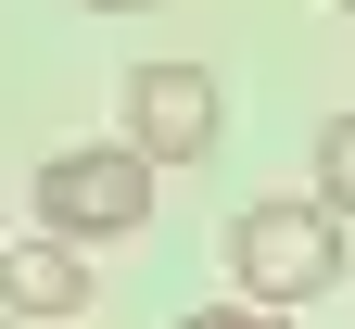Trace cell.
Masks as SVG:
<instances>
[{
	"instance_id": "obj_1",
	"label": "cell",
	"mask_w": 355,
	"mask_h": 329,
	"mask_svg": "<svg viewBox=\"0 0 355 329\" xmlns=\"http://www.w3.org/2000/svg\"><path fill=\"white\" fill-rule=\"evenodd\" d=\"M229 278H241V304H318V292H343L355 278V254H343V215L330 203H241L229 215Z\"/></svg>"
},
{
	"instance_id": "obj_2",
	"label": "cell",
	"mask_w": 355,
	"mask_h": 329,
	"mask_svg": "<svg viewBox=\"0 0 355 329\" xmlns=\"http://www.w3.org/2000/svg\"><path fill=\"white\" fill-rule=\"evenodd\" d=\"M140 215H153V152H127V139H76V152L38 165V228L51 241H127Z\"/></svg>"
},
{
	"instance_id": "obj_3",
	"label": "cell",
	"mask_w": 355,
	"mask_h": 329,
	"mask_svg": "<svg viewBox=\"0 0 355 329\" xmlns=\"http://www.w3.org/2000/svg\"><path fill=\"white\" fill-rule=\"evenodd\" d=\"M216 127H229V102H216L203 64H140V76H127V152H153V165H203Z\"/></svg>"
},
{
	"instance_id": "obj_4",
	"label": "cell",
	"mask_w": 355,
	"mask_h": 329,
	"mask_svg": "<svg viewBox=\"0 0 355 329\" xmlns=\"http://www.w3.org/2000/svg\"><path fill=\"white\" fill-rule=\"evenodd\" d=\"M0 304H13L26 329H38V317H76V304H89V254L51 241V228H38V241H13V254H0Z\"/></svg>"
},
{
	"instance_id": "obj_5",
	"label": "cell",
	"mask_w": 355,
	"mask_h": 329,
	"mask_svg": "<svg viewBox=\"0 0 355 329\" xmlns=\"http://www.w3.org/2000/svg\"><path fill=\"white\" fill-rule=\"evenodd\" d=\"M318 203L355 228V114H330V127H318Z\"/></svg>"
},
{
	"instance_id": "obj_6",
	"label": "cell",
	"mask_w": 355,
	"mask_h": 329,
	"mask_svg": "<svg viewBox=\"0 0 355 329\" xmlns=\"http://www.w3.org/2000/svg\"><path fill=\"white\" fill-rule=\"evenodd\" d=\"M178 329H292L279 304H203V317H178Z\"/></svg>"
},
{
	"instance_id": "obj_7",
	"label": "cell",
	"mask_w": 355,
	"mask_h": 329,
	"mask_svg": "<svg viewBox=\"0 0 355 329\" xmlns=\"http://www.w3.org/2000/svg\"><path fill=\"white\" fill-rule=\"evenodd\" d=\"M89 13H140V0H89Z\"/></svg>"
},
{
	"instance_id": "obj_8",
	"label": "cell",
	"mask_w": 355,
	"mask_h": 329,
	"mask_svg": "<svg viewBox=\"0 0 355 329\" xmlns=\"http://www.w3.org/2000/svg\"><path fill=\"white\" fill-rule=\"evenodd\" d=\"M343 26H355V0H343Z\"/></svg>"
},
{
	"instance_id": "obj_9",
	"label": "cell",
	"mask_w": 355,
	"mask_h": 329,
	"mask_svg": "<svg viewBox=\"0 0 355 329\" xmlns=\"http://www.w3.org/2000/svg\"><path fill=\"white\" fill-rule=\"evenodd\" d=\"M0 329H26V317H0Z\"/></svg>"
}]
</instances>
